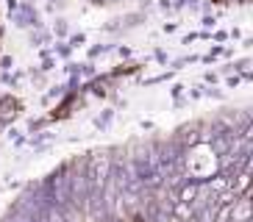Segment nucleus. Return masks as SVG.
Wrapping results in <instances>:
<instances>
[{
    "label": "nucleus",
    "mask_w": 253,
    "mask_h": 222,
    "mask_svg": "<svg viewBox=\"0 0 253 222\" xmlns=\"http://www.w3.org/2000/svg\"><path fill=\"white\" fill-rule=\"evenodd\" d=\"M217 6H248V3H253V0H214Z\"/></svg>",
    "instance_id": "obj_1"
},
{
    "label": "nucleus",
    "mask_w": 253,
    "mask_h": 222,
    "mask_svg": "<svg viewBox=\"0 0 253 222\" xmlns=\"http://www.w3.org/2000/svg\"><path fill=\"white\" fill-rule=\"evenodd\" d=\"M92 3H114V0H92Z\"/></svg>",
    "instance_id": "obj_2"
},
{
    "label": "nucleus",
    "mask_w": 253,
    "mask_h": 222,
    "mask_svg": "<svg viewBox=\"0 0 253 222\" xmlns=\"http://www.w3.org/2000/svg\"><path fill=\"white\" fill-rule=\"evenodd\" d=\"M0 37H3V28H0Z\"/></svg>",
    "instance_id": "obj_3"
}]
</instances>
